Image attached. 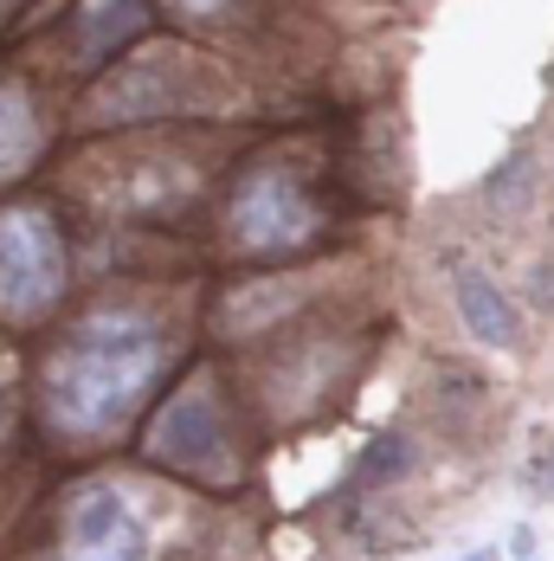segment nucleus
<instances>
[{"label": "nucleus", "mask_w": 554, "mask_h": 561, "mask_svg": "<svg viewBox=\"0 0 554 561\" xmlns=\"http://www.w3.org/2000/svg\"><path fill=\"white\" fill-rule=\"evenodd\" d=\"M162 375V323L142 310H91L46 368V420L58 433H111Z\"/></svg>", "instance_id": "f257e3e1"}, {"label": "nucleus", "mask_w": 554, "mask_h": 561, "mask_svg": "<svg viewBox=\"0 0 554 561\" xmlns=\"http://www.w3.org/2000/svg\"><path fill=\"white\" fill-rule=\"evenodd\" d=\"M71 252L46 207H7L0 214V323H46L65 297Z\"/></svg>", "instance_id": "f03ea898"}, {"label": "nucleus", "mask_w": 554, "mask_h": 561, "mask_svg": "<svg viewBox=\"0 0 554 561\" xmlns=\"http://www.w3.org/2000/svg\"><path fill=\"white\" fill-rule=\"evenodd\" d=\"M226 226L245 252H297V245L316 239V201L284 169H252L232 187Z\"/></svg>", "instance_id": "7ed1b4c3"}, {"label": "nucleus", "mask_w": 554, "mask_h": 561, "mask_svg": "<svg viewBox=\"0 0 554 561\" xmlns=\"http://www.w3.org/2000/svg\"><path fill=\"white\" fill-rule=\"evenodd\" d=\"M58 561H149V523L123 484H84L71 497Z\"/></svg>", "instance_id": "20e7f679"}, {"label": "nucleus", "mask_w": 554, "mask_h": 561, "mask_svg": "<svg viewBox=\"0 0 554 561\" xmlns=\"http://www.w3.org/2000/svg\"><path fill=\"white\" fill-rule=\"evenodd\" d=\"M149 458L200 471V478H220L226 471V433H220V407H213L207 381H187L162 407V420L149 426Z\"/></svg>", "instance_id": "39448f33"}, {"label": "nucleus", "mask_w": 554, "mask_h": 561, "mask_svg": "<svg viewBox=\"0 0 554 561\" xmlns=\"http://www.w3.org/2000/svg\"><path fill=\"white\" fill-rule=\"evenodd\" d=\"M451 297H458V317H464V330L484 342V348H516V342H522V310L503 297V284L490 278V272H477V265H458Z\"/></svg>", "instance_id": "423d86ee"}, {"label": "nucleus", "mask_w": 554, "mask_h": 561, "mask_svg": "<svg viewBox=\"0 0 554 561\" xmlns=\"http://www.w3.org/2000/svg\"><path fill=\"white\" fill-rule=\"evenodd\" d=\"M39 156V116H33V98L20 84H0V181L20 169H33Z\"/></svg>", "instance_id": "0eeeda50"}, {"label": "nucleus", "mask_w": 554, "mask_h": 561, "mask_svg": "<svg viewBox=\"0 0 554 561\" xmlns=\"http://www.w3.org/2000/svg\"><path fill=\"white\" fill-rule=\"evenodd\" d=\"M142 20H149V7H142V0H84V13H78V39H84V58L116 53L129 33H142Z\"/></svg>", "instance_id": "6e6552de"}, {"label": "nucleus", "mask_w": 554, "mask_h": 561, "mask_svg": "<svg viewBox=\"0 0 554 561\" xmlns=\"http://www.w3.org/2000/svg\"><path fill=\"white\" fill-rule=\"evenodd\" d=\"M406 471H413V446H406V439H381V446L368 451V465H361L368 484H393V478H406Z\"/></svg>", "instance_id": "1a4fd4ad"}, {"label": "nucleus", "mask_w": 554, "mask_h": 561, "mask_svg": "<svg viewBox=\"0 0 554 561\" xmlns=\"http://www.w3.org/2000/svg\"><path fill=\"white\" fill-rule=\"evenodd\" d=\"M458 561H497V549H471V556H458Z\"/></svg>", "instance_id": "9d476101"}, {"label": "nucleus", "mask_w": 554, "mask_h": 561, "mask_svg": "<svg viewBox=\"0 0 554 561\" xmlns=\"http://www.w3.org/2000/svg\"><path fill=\"white\" fill-rule=\"evenodd\" d=\"M181 7H187V13H207V7H220V0H181Z\"/></svg>", "instance_id": "9b49d317"}, {"label": "nucleus", "mask_w": 554, "mask_h": 561, "mask_svg": "<svg viewBox=\"0 0 554 561\" xmlns=\"http://www.w3.org/2000/svg\"><path fill=\"white\" fill-rule=\"evenodd\" d=\"M549 478H554V465H549Z\"/></svg>", "instance_id": "f8f14e48"}]
</instances>
